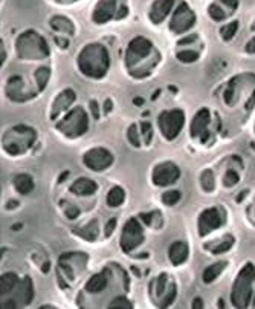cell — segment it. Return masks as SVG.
Here are the masks:
<instances>
[{
  "label": "cell",
  "mask_w": 255,
  "mask_h": 309,
  "mask_svg": "<svg viewBox=\"0 0 255 309\" xmlns=\"http://www.w3.org/2000/svg\"><path fill=\"white\" fill-rule=\"evenodd\" d=\"M78 68L84 75L101 78L109 69V54L104 46L98 43L87 44L78 55Z\"/></svg>",
  "instance_id": "1"
},
{
  "label": "cell",
  "mask_w": 255,
  "mask_h": 309,
  "mask_svg": "<svg viewBox=\"0 0 255 309\" xmlns=\"http://www.w3.org/2000/svg\"><path fill=\"white\" fill-rule=\"evenodd\" d=\"M254 282H255V267L254 264H246L238 275L235 277L232 291H231V302L235 308H248L252 292H254Z\"/></svg>",
  "instance_id": "2"
},
{
  "label": "cell",
  "mask_w": 255,
  "mask_h": 309,
  "mask_svg": "<svg viewBox=\"0 0 255 309\" xmlns=\"http://www.w3.org/2000/svg\"><path fill=\"white\" fill-rule=\"evenodd\" d=\"M15 46H17L19 57L25 60H38L49 55L47 43L36 31H26V33H23L19 37Z\"/></svg>",
  "instance_id": "3"
},
{
  "label": "cell",
  "mask_w": 255,
  "mask_h": 309,
  "mask_svg": "<svg viewBox=\"0 0 255 309\" xmlns=\"http://www.w3.org/2000/svg\"><path fill=\"white\" fill-rule=\"evenodd\" d=\"M34 141H36V132L33 129L26 126H17L5 133L3 149L9 154H20L33 146Z\"/></svg>",
  "instance_id": "4"
},
{
  "label": "cell",
  "mask_w": 255,
  "mask_h": 309,
  "mask_svg": "<svg viewBox=\"0 0 255 309\" xmlns=\"http://www.w3.org/2000/svg\"><path fill=\"white\" fill-rule=\"evenodd\" d=\"M57 129L69 138H78L84 135L89 129V118L86 111H83L81 107H76V109L71 111L58 122Z\"/></svg>",
  "instance_id": "5"
},
{
  "label": "cell",
  "mask_w": 255,
  "mask_h": 309,
  "mask_svg": "<svg viewBox=\"0 0 255 309\" xmlns=\"http://www.w3.org/2000/svg\"><path fill=\"white\" fill-rule=\"evenodd\" d=\"M183 122H185V114L181 109L165 111L157 116L159 130L162 132V135L167 140H174L181 133V130L183 129Z\"/></svg>",
  "instance_id": "6"
},
{
  "label": "cell",
  "mask_w": 255,
  "mask_h": 309,
  "mask_svg": "<svg viewBox=\"0 0 255 309\" xmlns=\"http://www.w3.org/2000/svg\"><path fill=\"white\" fill-rule=\"evenodd\" d=\"M121 248L125 253H130L135 248L144 242V231H142L141 224L136 219L127 221V224L122 228V234H121Z\"/></svg>",
  "instance_id": "7"
},
{
  "label": "cell",
  "mask_w": 255,
  "mask_h": 309,
  "mask_svg": "<svg viewBox=\"0 0 255 309\" xmlns=\"http://www.w3.org/2000/svg\"><path fill=\"white\" fill-rule=\"evenodd\" d=\"M84 165L93 172H104L113 164V154L104 147H95L84 153Z\"/></svg>",
  "instance_id": "8"
},
{
  "label": "cell",
  "mask_w": 255,
  "mask_h": 309,
  "mask_svg": "<svg viewBox=\"0 0 255 309\" xmlns=\"http://www.w3.org/2000/svg\"><path fill=\"white\" fill-rule=\"evenodd\" d=\"M197 225H199V233H200V236L210 234L211 231L220 228L221 225H225V211H221L217 207L206 208L199 216V224Z\"/></svg>",
  "instance_id": "9"
},
{
  "label": "cell",
  "mask_w": 255,
  "mask_h": 309,
  "mask_svg": "<svg viewBox=\"0 0 255 309\" xmlns=\"http://www.w3.org/2000/svg\"><path fill=\"white\" fill-rule=\"evenodd\" d=\"M181 176V170L174 162H162L157 164L153 170V182L157 187H167L174 184Z\"/></svg>",
  "instance_id": "10"
},
{
  "label": "cell",
  "mask_w": 255,
  "mask_h": 309,
  "mask_svg": "<svg viewBox=\"0 0 255 309\" xmlns=\"http://www.w3.org/2000/svg\"><path fill=\"white\" fill-rule=\"evenodd\" d=\"M194 22H196V17H194L193 11L188 8L186 3H182V5H179V8L174 11V14H173L170 29L173 31V33H176V34H182V33H185V31H188L191 26H193Z\"/></svg>",
  "instance_id": "11"
},
{
  "label": "cell",
  "mask_w": 255,
  "mask_h": 309,
  "mask_svg": "<svg viewBox=\"0 0 255 309\" xmlns=\"http://www.w3.org/2000/svg\"><path fill=\"white\" fill-rule=\"evenodd\" d=\"M151 51V41H148L146 37H135L130 43L129 48H127V54H125V60L127 65L133 66L136 65L139 60L146 58Z\"/></svg>",
  "instance_id": "12"
},
{
  "label": "cell",
  "mask_w": 255,
  "mask_h": 309,
  "mask_svg": "<svg viewBox=\"0 0 255 309\" xmlns=\"http://www.w3.org/2000/svg\"><path fill=\"white\" fill-rule=\"evenodd\" d=\"M210 121H211V114L206 107H203V109H200L194 115L193 122H191V136L199 138L202 143H205L210 136V132H208Z\"/></svg>",
  "instance_id": "13"
},
{
  "label": "cell",
  "mask_w": 255,
  "mask_h": 309,
  "mask_svg": "<svg viewBox=\"0 0 255 309\" xmlns=\"http://www.w3.org/2000/svg\"><path fill=\"white\" fill-rule=\"evenodd\" d=\"M115 11H116V0H100L98 5L95 6L92 19L95 23H106L115 17Z\"/></svg>",
  "instance_id": "14"
},
{
  "label": "cell",
  "mask_w": 255,
  "mask_h": 309,
  "mask_svg": "<svg viewBox=\"0 0 255 309\" xmlns=\"http://www.w3.org/2000/svg\"><path fill=\"white\" fill-rule=\"evenodd\" d=\"M174 5V0H156L150 9V20L153 23H161Z\"/></svg>",
  "instance_id": "15"
},
{
  "label": "cell",
  "mask_w": 255,
  "mask_h": 309,
  "mask_svg": "<svg viewBox=\"0 0 255 309\" xmlns=\"http://www.w3.org/2000/svg\"><path fill=\"white\" fill-rule=\"evenodd\" d=\"M188 254H189L188 243L181 242V240L173 242L171 246H170V250H168V257H170L173 265H182L183 262H186Z\"/></svg>",
  "instance_id": "16"
},
{
  "label": "cell",
  "mask_w": 255,
  "mask_h": 309,
  "mask_svg": "<svg viewBox=\"0 0 255 309\" xmlns=\"http://www.w3.org/2000/svg\"><path fill=\"white\" fill-rule=\"evenodd\" d=\"M98 185L89 178H79L71 185V193L76 196H90L97 192Z\"/></svg>",
  "instance_id": "17"
},
{
  "label": "cell",
  "mask_w": 255,
  "mask_h": 309,
  "mask_svg": "<svg viewBox=\"0 0 255 309\" xmlns=\"http://www.w3.org/2000/svg\"><path fill=\"white\" fill-rule=\"evenodd\" d=\"M73 101H75V94H73V90L66 89L65 92H61V94L55 98V103H54V112H52L51 116L55 118L60 112L66 111Z\"/></svg>",
  "instance_id": "18"
},
{
  "label": "cell",
  "mask_w": 255,
  "mask_h": 309,
  "mask_svg": "<svg viewBox=\"0 0 255 309\" xmlns=\"http://www.w3.org/2000/svg\"><path fill=\"white\" fill-rule=\"evenodd\" d=\"M107 285H109V271H103L100 274H95L90 277L86 285V289L89 292H100L106 289Z\"/></svg>",
  "instance_id": "19"
},
{
  "label": "cell",
  "mask_w": 255,
  "mask_h": 309,
  "mask_svg": "<svg viewBox=\"0 0 255 309\" xmlns=\"http://www.w3.org/2000/svg\"><path fill=\"white\" fill-rule=\"evenodd\" d=\"M14 187L20 194H28L34 190V181L29 175L26 173H20L14 178Z\"/></svg>",
  "instance_id": "20"
},
{
  "label": "cell",
  "mask_w": 255,
  "mask_h": 309,
  "mask_svg": "<svg viewBox=\"0 0 255 309\" xmlns=\"http://www.w3.org/2000/svg\"><path fill=\"white\" fill-rule=\"evenodd\" d=\"M22 89H23V83L20 77H11L6 83V95L11 100H25L22 98Z\"/></svg>",
  "instance_id": "21"
},
{
  "label": "cell",
  "mask_w": 255,
  "mask_h": 309,
  "mask_svg": "<svg viewBox=\"0 0 255 309\" xmlns=\"http://www.w3.org/2000/svg\"><path fill=\"white\" fill-rule=\"evenodd\" d=\"M226 262H216V264L206 267V270L203 271V282L205 283H213L217 277L225 271L226 268Z\"/></svg>",
  "instance_id": "22"
},
{
  "label": "cell",
  "mask_w": 255,
  "mask_h": 309,
  "mask_svg": "<svg viewBox=\"0 0 255 309\" xmlns=\"http://www.w3.org/2000/svg\"><path fill=\"white\" fill-rule=\"evenodd\" d=\"M124 200H125V193L121 187H113L107 194V205L111 208H116V207L122 205Z\"/></svg>",
  "instance_id": "23"
},
{
  "label": "cell",
  "mask_w": 255,
  "mask_h": 309,
  "mask_svg": "<svg viewBox=\"0 0 255 309\" xmlns=\"http://www.w3.org/2000/svg\"><path fill=\"white\" fill-rule=\"evenodd\" d=\"M51 26L60 33H65V34H73L75 33V28H73V23L66 19V17H54L51 20Z\"/></svg>",
  "instance_id": "24"
},
{
  "label": "cell",
  "mask_w": 255,
  "mask_h": 309,
  "mask_svg": "<svg viewBox=\"0 0 255 309\" xmlns=\"http://www.w3.org/2000/svg\"><path fill=\"white\" fill-rule=\"evenodd\" d=\"M17 285H19V277L15 274L6 272L5 275H2V288H0V291H2V296H6L8 292H11Z\"/></svg>",
  "instance_id": "25"
},
{
  "label": "cell",
  "mask_w": 255,
  "mask_h": 309,
  "mask_svg": "<svg viewBox=\"0 0 255 309\" xmlns=\"http://www.w3.org/2000/svg\"><path fill=\"white\" fill-rule=\"evenodd\" d=\"M78 234L81 237H84L86 240H95V237L98 236V222L97 221H90L83 228L78 230Z\"/></svg>",
  "instance_id": "26"
},
{
  "label": "cell",
  "mask_w": 255,
  "mask_h": 309,
  "mask_svg": "<svg viewBox=\"0 0 255 309\" xmlns=\"http://www.w3.org/2000/svg\"><path fill=\"white\" fill-rule=\"evenodd\" d=\"M200 182H202V187H203V190L205 192H213L214 190V175H213V172H210V170H205V172L202 173V176H200Z\"/></svg>",
  "instance_id": "27"
},
{
  "label": "cell",
  "mask_w": 255,
  "mask_h": 309,
  "mask_svg": "<svg viewBox=\"0 0 255 309\" xmlns=\"http://www.w3.org/2000/svg\"><path fill=\"white\" fill-rule=\"evenodd\" d=\"M181 197H182V194H181L179 190H170V192H167V193L162 194V202L165 205L173 207V205H176L179 202Z\"/></svg>",
  "instance_id": "28"
},
{
  "label": "cell",
  "mask_w": 255,
  "mask_h": 309,
  "mask_svg": "<svg viewBox=\"0 0 255 309\" xmlns=\"http://www.w3.org/2000/svg\"><path fill=\"white\" fill-rule=\"evenodd\" d=\"M237 31H238V22H231V23L225 25L220 29V36H221V39H225V40H231L235 36Z\"/></svg>",
  "instance_id": "29"
},
{
  "label": "cell",
  "mask_w": 255,
  "mask_h": 309,
  "mask_svg": "<svg viewBox=\"0 0 255 309\" xmlns=\"http://www.w3.org/2000/svg\"><path fill=\"white\" fill-rule=\"evenodd\" d=\"M232 245H234V237H232V236H226L225 240H221L217 246H214V248H213V253H214V254L226 253L228 250L232 248Z\"/></svg>",
  "instance_id": "30"
},
{
  "label": "cell",
  "mask_w": 255,
  "mask_h": 309,
  "mask_svg": "<svg viewBox=\"0 0 255 309\" xmlns=\"http://www.w3.org/2000/svg\"><path fill=\"white\" fill-rule=\"evenodd\" d=\"M178 58L182 61V63H194V61L199 58V52H196V51H189V49H186V51H179V52H178Z\"/></svg>",
  "instance_id": "31"
},
{
  "label": "cell",
  "mask_w": 255,
  "mask_h": 309,
  "mask_svg": "<svg viewBox=\"0 0 255 309\" xmlns=\"http://www.w3.org/2000/svg\"><path fill=\"white\" fill-rule=\"evenodd\" d=\"M109 308H111V309H125V308L130 309L132 308V302L127 300L124 296H119V297H116V299H113L110 302Z\"/></svg>",
  "instance_id": "32"
},
{
  "label": "cell",
  "mask_w": 255,
  "mask_h": 309,
  "mask_svg": "<svg viewBox=\"0 0 255 309\" xmlns=\"http://www.w3.org/2000/svg\"><path fill=\"white\" fill-rule=\"evenodd\" d=\"M49 77H51L49 68H46V66H44V68H40V69L37 71V83H38L40 89H44L47 80H49Z\"/></svg>",
  "instance_id": "33"
},
{
  "label": "cell",
  "mask_w": 255,
  "mask_h": 309,
  "mask_svg": "<svg viewBox=\"0 0 255 309\" xmlns=\"http://www.w3.org/2000/svg\"><path fill=\"white\" fill-rule=\"evenodd\" d=\"M141 133L144 136V144L148 146L151 143V138H153V130H151V124L147 121H142L141 122Z\"/></svg>",
  "instance_id": "34"
},
{
  "label": "cell",
  "mask_w": 255,
  "mask_h": 309,
  "mask_svg": "<svg viewBox=\"0 0 255 309\" xmlns=\"http://www.w3.org/2000/svg\"><path fill=\"white\" fill-rule=\"evenodd\" d=\"M127 138H129V141L132 146L135 147H139L141 146V141H139V136H138V126L136 124H132L127 130Z\"/></svg>",
  "instance_id": "35"
},
{
  "label": "cell",
  "mask_w": 255,
  "mask_h": 309,
  "mask_svg": "<svg viewBox=\"0 0 255 309\" xmlns=\"http://www.w3.org/2000/svg\"><path fill=\"white\" fill-rule=\"evenodd\" d=\"M210 15H211V19H214L216 22H221L223 19L226 17V14L223 12V9L219 5H211L210 6Z\"/></svg>",
  "instance_id": "36"
},
{
  "label": "cell",
  "mask_w": 255,
  "mask_h": 309,
  "mask_svg": "<svg viewBox=\"0 0 255 309\" xmlns=\"http://www.w3.org/2000/svg\"><path fill=\"white\" fill-rule=\"evenodd\" d=\"M223 182H225L226 187H234V185L238 182V175L234 172V170H228L225 176H223Z\"/></svg>",
  "instance_id": "37"
},
{
  "label": "cell",
  "mask_w": 255,
  "mask_h": 309,
  "mask_svg": "<svg viewBox=\"0 0 255 309\" xmlns=\"http://www.w3.org/2000/svg\"><path fill=\"white\" fill-rule=\"evenodd\" d=\"M115 227H116V219H110L109 224H107V227H106V236H110L111 231L115 230Z\"/></svg>",
  "instance_id": "38"
},
{
  "label": "cell",
  "mask_w": 255,
  "mask_h": 309,
  "mask_svg": "<svg viewBox=\"0 0 255 309\" xmlns=\"http://www.w3.org/2000/svg\"><path fill=\"white\" fill-rule=\"evenodd\" d=\"M246 52H249V54H255V37L246 43Z\"/></svg>",
  "instance_id": "39"
},
{
  "label": "cell",
  "mask_w": 255,
  "mask_h": 309,
  "mask_svg": "<svg viewBox=\"0 0 255 309\" xmlns=\"http://www.w3.org/2000/svg\"><path fill=\"white\" fill-rule=\"evenodd\" d=\"M66 214L69 216L71 219H73V218H76V216L79 214V211H78L76 207H71V208H66Z\"/></svg>",
  "instance_id": "40"
},
{
  "label": "cell",
  "mask_w": 255,
  "mask_h": 309,
  "mask_svg": "<svg viewBox=\"0 0 255 309\" xmlns=\"http://www.w3.org/2000/svg\"><path fill=\"white\" fill-rule=\"evenodd\" d=\"M197 40V36H188L186 39H181L179 40V44H188V43H193Z\"/></svg>",
  "instance_id": "41"
},
{
  "label": "cell",
  "mask_w": 255,
  "mask_h": 309,
  "mask_svg": "<svg viewBox=\"0 0 255 309\" xmlns=\"http://www.w3.org/2000/svg\"><path fill=\"white\" fill-rule=\"evenodd\" d=\"M221 2L225 5H228L231 9H235L238 6V0H221Z\"/></svg>",
  "instance_id": "42"
},
{
  "label": "cell",
  "mask_w": 255,
  "mask_h": 309,
  "mask_svg": "<svg viewBox=\"0 0 255 309\" xmlns=\"http://www.w3.org/2000/svg\"><path fill=\"white\" fill-rule=\"evenodd\" d=\"M55 41H57V43L61 46L63 49H65V48H68V46H69V41H68V40H61L60 37H57V39H55Z\"/></svg>",
  "instance_id": "43"
},
{
  "label": "cell",
  "mask_w": 255,
  "mask_h": 309,
  "mask_svg": "<svg viewBox=\"0 0 255 309\" xmlns=\"http://www.w3.org/2000/svg\"><path fill=\"white\" fill-rule=\"evenodd\" d=\"M90 107H92V114L98 118V106H97V103L92 101V103H90Z\"/></svg>",
  "instance_id": "44"
},
{
  "label": "cell",
  "mask_w": 255,
  "mask_h": 309,
  "mask_svg": "<svg viewBox=\"0 0 255 309\" xmlns=\"http://www.w3.org/2000/svg\"><path fill=\"white\" fill-rule=\"evenodd\" d=\"M193 308H203V302H202V299H194V302H193Z\"/></svg>",
  "instance_id": "45"
},
{
  "label": "cell",
  "mask_w": 255,
  "mask_h": 309,
  "mask_svg": "<svg viewBox=\"0 0 255 309\" xmlns=\"http://www.w3.org/2000/svg\"><path fill=\"white\" fill-rule=\"evenodd\" d=\"M110 107H111V101L107 100V101H106V112H110Z\"/></svg>",
  "instance_id": "46"
},
{
  "label": "cell",
  "mask_w": 255,
  "mask_h": 309,
  "mask_svg": "<svg viewBox=\"0 0 255 309\" xmlns=\"http://www.w3.org/2000/svg\"><path fill=\"white\" fill-rule=\"evenodd\" d=\"M135 104H142V100H141V98H139V100L136 98V100H135Z\"/></svg>",
  "instance_id": "47"
},
{
  "label": "cell",
  "mask_w": 255,
  "mask_h": 309,
  "mask_svg": "<svg viewBox=\"0 0 255 309\" xmlns=\"http://www.w3.org/2000/svg\"><path fill=\"white\" fill-rule=\"evenodd\" d=\"M254 29H255V26H254Z\"/></svg>",
  "instance_id": "48"
}]
</instances>
